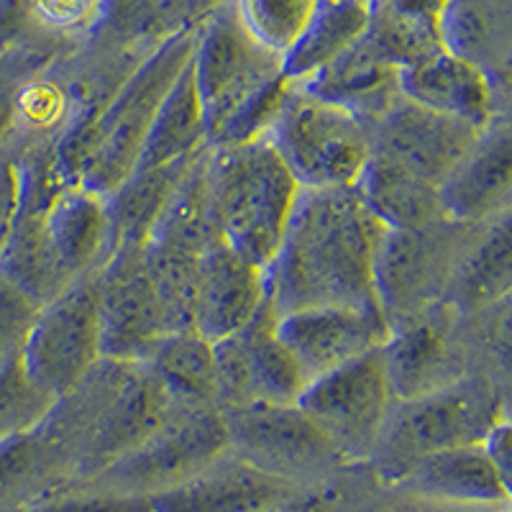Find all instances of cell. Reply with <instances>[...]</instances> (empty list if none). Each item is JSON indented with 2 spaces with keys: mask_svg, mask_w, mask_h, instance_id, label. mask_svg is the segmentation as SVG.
<instances>
[{
  "mask_svg": "<svg viewBox=\"0 0 512 512\" xmlns=\"http://www.w3.org/2000/svg\"><path fill=\"white\" fill-rule=\"evenodd\" d=\"M382 228L354 185L300 187L280 246L264 269L274 315L318 305L379 313L372 262Z\"/></svg>",
  "mask_w": 512,
  "mask_h": 512,
  "instance_id": "obj_1",
  "label": "cell"
},
{
  "mask_svg": "<svg viewBox=\"0 0 512 512\" xmlns=\"http://www.w3.org/2000/svg\"><path fill=\"white\" fill-rule=\"evenodd\" d=\"M169 395L144 361L100 359L70 392L57 397L41 428L64 448L77 482L131 454L169 413Z\"/></svg>",
  "mask_w": 512,
  "mask_h": 512,
  "instance_id": "obj_2",
  "label": "cell"
},
{
  "mask_svg": "<svg viewBox=\"0 0 512 512\" xmlns=\"http://www.w3.org/2000/svg\"><path fill=\"white\" fill-rule=\"evenodd\" d=\"M190 70L210 144L262 136L287 90L282 57L251 39L231 0L200 26Z\"/></svg>",
  "mask_w": 512,
  "mask_h": 512,
  "instance_id": "obj_3",
  "label": "cell"
},
{
  "mask_svg": "<svg viewBox=\"0 0 512 512\" xmlns=\"http://www.w3.org/2000/svg\"><path fill=\"white\" fill-rule=\"evenodd\" d=\"M205 177L221 239L256 267L267 269L300 195L280 152L264 134L210 144Z\"/></svg>",
  "mask_w": 512,
  "mask_h": 512,
  "instance_id": "obj_4",
  "label": "cell"
},
{
  "mask_svg": "<svg viewBox=\"0 0 512 512\" xmlns=\"http://www.w3.org/2000/svg\"><path fill=\"white\" fill-rule=\"evenodd\" d=\"M510 382L469 374L436 390L392 402L367 466L390 487L413 461L443 448L484 443L495 425L510 418Z\"/></svg>",
  "mask_w": 512,
  "mask_h": 512,
  "instance_id": "obj_5",
  "label": "cell"
},
{
  "mask_svg": "<svg viewBox=\"0 0 512 512\" xmlns=\"http://www.w3.org/2000/svg\"><path fill=\"white\" fill-rule=\"evenodd\" d=\"M200 29L180 31L146 54L100 108L82 141L77 182L108 195L139 167L159 105L192 57Z\"/></svg>",
  "mask_w": 512,
  "mask_h": 512,
  "instance_id": "obj_6",
  "label": "cell"
},
{
  "mask_svg": "<svg viewBox=\"0 0 512 512\" xmlns=\"http://www.w3.org/2000/svg\"><path fill=\"white\" fill-rule=\"evenodd\" d=\"M300 187H351L372 154V123L287 82L267 131Z\"/></svg>",
  "mask_w": 512,
  "mask_h": 512,
  "instance_id": "obj_7",
  "label": "cell"
},
{
  "mask_svg": "<svg viewBox=\"0 0 512 512\" xmlns=\"http://www.w3.org/2000/svg\"><path fill=\"white\" fill-rule=\"evenodd\" d=\"M223 418L233 454L282 482L315 487L351 469L297 402H249L223 410Z\"/></svg>",
  "mask_w": 512,
  "mask_h": 512,
  "instance_id": "obj_8",
  "label": "cell"
},
{
  "mask_svg": "<svg viewBox=\"0 0 512 512\" xmlns=\"http://www.w3.org/2000/svg\"><path fill=\"white\" fill-rule=\"evenodd\" d=\"M228 451V428L216 405L175 402L157 431L131 454L88 479L121 495L154 497L198 474Z\"/></svg>",
  "mask_w": 512,
  "mask_h": 512,
  "instance_id": "obj_9",
  "label": "cell"
},
{
  "mask_svg": "<svg viewBox=\"0 0 512 512\" xmlns=\"http://www.w3.org/2000/svg\"><path fill=\"white\" fill-rule=\"evenodd\" d=\"M466 228V223L441 218L420 228L379 231L372 280L390 331L441 303Z\"/></svg>",
  "mask_w": 512,
  "mask_h": 512,
  "instance_id": "obj_10",
  "label": "cell"
},
{
  "mask_svg": "<svg viewBox=\"0 0 512 512\" xmlns=\"http://www.w3.org/2000/svg\"><path fill=\"white\" fill-rule=\"evenodd\" d=\"M392 402L382 346L310 379L297 397L349 466L369 464Z\"/></svg>",
  "mask_w": 512,
  "mask_h": 512,
  "instance_id": "obj_11",
  "label": "cell"
},
{
  "mask_svg": "<svg viewBox=\"0 0 512 512\" xmlns=\"http://www.w3.org/2000/svg\"><path fill=\"white\" fill-rule=\"evenodd\" d=\"M31 379L62 397L103 359L98 318V272L85 274L39 305L21 349Z\"/></svg>",
  "mask_w": 512,
  "mask_h": 512,
  "instance_id": "obj_12",
  "label": "cell"
},
{
  "mask_svg": "<svg viewBox=\"0 0 512 512\" xmlns=\"http://www.w3.org/2000/svg\"><path fill=\"white\" fill-rule=\"evenodd\" d=\"M98 318L105 359L146 361L172 331L144 244H118L98 269Z\"/></svg>",
  "mask_w": 512,
  "mask_h": 512,
  "instance_id": "obj_13",
  "label": "cell"
},
{
  "mask_svg": "<svg viewBox=\"0 0 512 512\" xmlns=\"http://www.w3.org/2000/svg\"><path fill=\"white\" fill-rule=\"evenodd\" d=\"M269 303L241 331L213 341L218 408H241L249 402H297L305 390L303 369L274 331Z\"/></svg>",
  "mask_w": 512,
  "mask_h": 512,
  "instance_id": "obj_14",
  "label": "cell"
},
{
  "mask_svg": "<svg viewBox=\"0 0 512 512\" xmlns=\"http://www.w3.org/2000/svg\"><path fill=\"white\" fill-rule=\"evenodd\" d=\"M482 128L423 108L397 95L372 123V152L392 159L420 180L441 185L477 141Z\"/></svg>",
  "mask_w": 512,
  "mask_h": 512,
  "instance_id": "obj_15",
  "label": "cell"
},
{
  "mask_svg": "<svg viewBox=\"0 0 512 512\" xmlns=\"http://www.w3.org/2000/svg\"><path fill=\"white\" fill-rule=\"evenodd\" d=\"M443 218L487 223L512 213V123L500 113L479 131L472 149L438 185Z\"/></svg>",
  "mask_w": 512,
  "mask_h": 512,
  "instance_id": "obj_16",
  "label": "cell"
},
{
  "mask_svg": "<svg viewBox=\"0 0 512 512\" xmlns=\"http://www.w3.org/2000/svg\"><path fill=\"white\" fill-rule=\"evenodd\" d=\"M274 331L308 382L379 349L390 336V326L382 315L344 305L290 310L274 318Z\"/></svg>",
  "mask_w": 512,
  "mask_h": 512,
  "instance_id": "obj_17",
  "label": "cell"
},
{
  "mask_svg": "<svg viewBox=\"0 0 512 512\" xmlns=\"http://www.w3.org/2000/svg\"><path fill=\"white\" fill-rule=\"evenodd\" d=\"M400 95L477 128L510 113V90H502L482 67L446 47L400 67Z\"/></svg>",
  "mask_w": 512,
  "mask_h": 512,
  "instance_id": "obj_18",
  "label": "cell"
},
{
  "mask_svg": "<svg viewBox=\"0 0 512 512\" xmlns=\"http://www.w3.org/2000/svg\"><path fill=\"white\" fill-rule=\"evenodd\" d=\"M390 487L438 505L510 510V479L502 477L484 443L420 456Z\"/></svg>",
  "mask_w": 512,
  "mask_h": 512,
  "instance_id": "obj_19",
  "label": "cell"
},
{
  "mask_svg": "<svg viewBox=\"0 0 512 512\" xmlns=\"http://www.w3.org/2000/svg\"><path fill=\"white\" fill-rule=\"evenodd\" d=\"M264 303V269L231 249L223 239L213 241L200 256L192 328L208 341H221L241 331Z\"/></svg>",
  "mask_w": 512,
  "mask_h": 512,
  "instance_id": "obj_20",
  "label": "cell"
},
{
  "mask_svg": "<svg viewBox=\"0 0 512 512\" xmlns=\"http://www.w3.org/2000/svg\"><path fill=\"white\" fill-rule=\"evenodd\" d=\"M295 489L300 487L259 472L228 448L198 474L149 502L154 512H267Z\"/></svg>",
  "mask_w": 512,
  "mask_h": 512,
  "instance_id": "obj_21",
  "label": "cell"
},
{
  "mask_svg": "<svg viewBox=\"0 0 512 512\" xmlns=\"http://www.w3.org/2000/svg\"><path fill=\"white\" fill-rule=\"evenodd\" d=\"M105 0H0V52L52 62L82 47Z\"/></svg>",
  "mask_w": 512,
  "mask_h": 512,
  "instance_id": "obj_22",
  "label": "cell"
},
{
  "mask_svg": "<svg viewBox=\"0 0 512 512\" xmlns=\"http://www.w3.org/2000/svg\"><path fill=\"white\" fill-rule=\"evenodd\" d=\"M512 292V213L466 228L448 277L443 305L459 315L510 300Z\"/></svg>",
  "mask_w": 512,
  "mask_h": 512,
  "instance_id": "obj_23",
  "label": "cell"
},
{
  "mask_svg": "<svg viewBox=\"0 0 512 512\" xmlns=\"http://www.w3.org/2000/svg\"><path fill=\"white\" fill-rule=\"evenodd\" d=\"M295 85L374 123L400 95V67L382 57L367 36H361L341 57Z\"/></svg>",
  "mask_w": 512,
  "mask_h": 512,
  "instance_id": "obj_24",
  "label": "cell"
},
{
  "mask_svg": "<svg viewBox=\"0 0 512 512\" xmlns=\"http://www.w3.org/2000/svg\"><path fill=\"white\" fill-rule=\"evenodd\" d=\"M75 482L70 456L41 423L0 441V512H29Z\"/></svg>",
  "mask_w": 512,
  "mask_h": 512,
  "instance_id": "obj_25",
  "label": "cell"
},
{
  "mask_svg": "<svg viewBox=\"0 0 512 512\" xmlns=\"http://www.w3.org/2000/svg\"><path fill=\"white\" fill-rule=\"evenodd\" d=\"M441 36L448 52L469 59L510 90L512 0H448Z\"/></svg>",
  "mask_w": 512,
  "mask_h": 512,
  "instance_id": "obj_26",
  "label": "cell"
},
{
  "mask_svg": "<svg viewBox=\"0 0 512 512\" xmlns=\"http://www.w3.org/2000/svg\"><path fill=\"white\" fill-rule=\"evenodd\" d=\"M354 187L384 228H420L443 218L438 187L377 152L369 154Z\"/></svg>",
  "mask_w": 512,
  "mask_h": 512,
  "instance_id": "obj_27",
  "label": "cell"
},
{
  "mask_svg": "<svg viewBox=\"0 0 512 512\" xmlns=\"http://www.w3.org/2000/svg\"><path fill=\"white\" fill-rule=\"evenodd\" d=\"M448 0H369L364 36L397 67L443 49L441 24Z\"/></svg>",
  "mask_w": 512,
  "mask_h": 512,
  "instance_id": "obj_28",
  "label": "cell"
},
{
  "mask_svg": "<svg viewBox=\"0 0 512 512\" xmlns=\"http://www.w3.org/2000/svg\"><path fill=\"white\" fill-rule=\"evenodd\" d=\"M369 26V0H320L308 26L282 57L287 82H303L341 57Z\"/></svg>",
  "mask_w": 512,
  "mask_h": 512,
  "instance_id": "obj_29",
  "label": "cell"
},
{
  "mask_svg": "<svg viewBox=\"0 0 512 512\" xmlns=\"http://www.w3.org/2000/svg\"><path fill=\"white\" fill-rule=\"evenodd\" d=\"M208 146L210 139L203 105H200L190 62H187L175 85L169 88L167 98L159 105L152 128L146 134L144 149H141L139 167H164V164L185 162Z\"/></svg>",
  "mask_w": 512,
  "mask_h": 512,
  "instance_id": "obj_30",
  "label": "cell"
},
{
  "mask_svg": "<svg viewBox=\"0 0 512 512\" xmlns=\"http://www.w3.org/2000/svg\"><path fill=\"white\" fill-rule=\"evenodd\" d=\"M144 364L162 382L169 400L218 408L213 341L200 336L195 328L169 331Z\"/></svg>",
  "mask_w": 512,
  "mask_h": 512,
  "instance_id": "obj_31",
  "label": "cell"
},
{
  "mask_svg": "<svg viewBox=\"0 0 512 512\" xmlns=\"http://www.w3.org/2000/svg\"><path fill=\"white\" fill-rule=\"evenodd\" d=\"M192 159L164 164V167H136L116 190L105 195L113 244H144L167 203L169 192Z\"/></svg>",
  "mask_w": 512,
  "mask_h": 512,
  "instance_id": "obj_32",
  "label": "cell"
},
{
  "mask_svg": "<svg viewBox=\"0 0 512 512\" xmlns=\"http://www.w3.org/2000/svg\"><path fill=\"white\" fill-rule=\"evenodd\" d=\"M320 0H231L233 13L251 39L285 57L303 34Z\"/></svg>",
  "mask_w": 512,
  "mask_h": 512,
  "instance_id": "obj_33",
  "label": "cell"
},
{
  "mask_svg": "<svg viewBox=\"0 0 512 512\" xmlns=\"http://www.w3.org/2000/svg\"><path fill=\"white\" fill-rule=\"evenodd\" d=\"M57 397L31 379L21 351L0 361V441L34 431L47 418Z\"/></svg>",
  "mask_w": 512,
  "mask_h": 512,
  "instance_id": "obj_34",
  "label": "cell"
},
{
  "mask_svg": "<svg viewBox=\"0 0 512 512\" xmlns=\"http://www.w3.org/2000/svg\"><path fill=\"white\" fill-rule=\"evenodd\" d=\"M29 512H154L149 497L121 495L90 482H75L41 500Z\"/></svg>",
  "mask_w": 512,
  "mask_h": 512,
  "instance_id": "obj_35",
  "label": "cell"
},
{
  "mask_svg": "<svg viewBox=\"0 0 512 512\" xmlns=\"http://www.w3.org/2000/svg\"><path fill=\"white\" fill-rule=\"evenodd\" d=\"M39 305L0 274V361L24 349Z\"/></svg>",
  "mask_w": 512,
  "mask_h": 512,
  "instance_id": "obj_36",
  "label": "cell"
},
{
  "mask_svg": "<svg viewBox=\"0 0 512 512\" xmlns=\"http://www.w3.org/2000/svg\"><path fill=\"white\" fill-rule=\"evenodd\" d=\"M47 62H39L26 54L0 52V144L6 141L13 123V108H16L18 88L24 85L29 75H34Z\"/></svg>",
  "mask_w": 512,
  "mask_h": 512,
  "instance_id": "obj_37",
  "label": "cell"
},
{
  "mask_svg": "<svg viewBox=\"0 0 512 512\" xmlns=\"http://www.w3.org/2000/svg\"><path fill=\"white\" fill-rule=\"evenodd\" d=\"M21 205V164L6 144H0V249L6 244Z\"/></svg>",
  "mask_w": 512,
  "mask_h": 512,
  "instance_id": "obj_38",
  "label": "cell"
},
{
  "mask_svg": "<svg viewBox=\"0 0 512 512\" xmlns=\"http://www.w3.org/2000/svg\"><path fill=\"white\" fill-rule=\"evenodd\" d=\"M338 479L315 487H300L285 500L269 507L267 512H338L341 510V489L336 487Z\"/></svg>",
  "mask_w": 512,
  "mask_h": 512,
  "instance_id": "obj_39",
  "label": "cell"
},
{
  "mask_svg": "<svg viewBox=\"0 0 512 512\" xmlns=\"http://www.w3.org/2000/svg\"><path fill=\"white\" fill-rule=\"evenodd\" d=\"M402 495V492H400ZM377 512H507V510H482V507H451V505H438V502L418 500V497L402 495V502L392 507H384Z\"/></svg>",
  "mask_w": 512,
  "mask_h": 512,
  "instance_id": "obj_40",
  "label": "cell"
}]
</instances>
